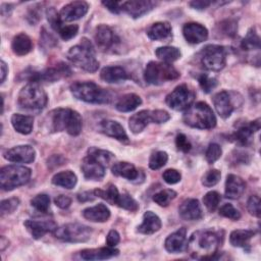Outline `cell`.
Returning a JSON list of instances; mask_svg holds the SVG:
<instances>
[{"mask_svg":"<svg viewBox=\"0 0 261 261\" xmlns=\"http://www.w3.org/2000/svg\"><path fill=\"white\" fill-rule=\"evenodd\" d=\"M4 158L14 163H31L35 160V149L30 145H20L6 150L3 154Z\"/></svg>","mask_w":261,"mask_h":261,"instance_id":"cell-15","label":"cell"},{"mask_svg":"<svg viewBox=\"0 0 261 261\" xmlns=\"http://www.w3.org/2000/svg\"><path fill=\"white\" fill-rule=\"evenodd\" d=\"M47 94L38 84L35 83H30L24 86L17 97L18 106L25 110H42L47 105Z\"/></svg>","mask_w":261,"mask_h":261,"instance_id":"cell-7","label":"cell"},{"mask_svg":"<svg viewBox=\"0 0 261 261\" xmlns=\"http://www.w3.org/2000/svg\"><path fill=\"white\" fill-rule=\"evenodd\" d=\"M99 132L122 143H128V137L120 123L111 119H104L99 123Z\"/></svg>","mask_w":261,"mask_h":261,"instance_id":"cell-22","label":"cell"},{"mask_svg":"<svg viewBox=\"0 0 261 261\" xmlns=\"http://www.w3.org/2000/svg\"><path fill=\"white\" fill-rule=\"evenodd\" d=\"M83 216L92 222H105L110 217V210L104 204H98L83 210Z\"/></svg>","mask_w":261,"mask_h":261,"instance_id":"cell-28","label":"cell"},{"mask_svg":"<svg viewBox=\"0 0 261 261\" xmlns=\"http://www.w3.org/2000/svg\"><path fill=\"white\" fill-rule=\"evenodd\" d=\"M79 32V25L77 24H68V25H61V28L57 31L60 38L64 41H68L76 36Z\"/></svg>","mask_w":261,"mask_h":261,"instance_id":"cell-52","label":"cell"},{"mask_svg":"<svg viewBox=\"0 0 261 261\" xmlns=\"http://www.w3.org/2000/svg\"><path fill=\"white\" fill-rule=\"evenodd\" d=\"M182 120L187 125L199 129H210L216 125L215 114L205 102L192 104L185 111Z\"/></svg>","mask_w":261,"mask_h":261,"instance_id":"cell-5","label":"cell"},{"mask_svg":"<svg viewBox=\"0 0 261 261\" xmlns=\"http://www.w3.org/2000/svg\"><path fill=\"white\" fill-rule=\"evenodd\" d=\"M102 4L112 13H119L121 11L120 6H121V2H117V1H102Z\"/></svg>","mask_w":261,"mask_h":261,"instance_id":"cell-59","label":"cell"},{"mask_svg":"<svg viewBox=\"0 0 261 261\" xmlns=\"http://www.w3.org/2000/svg\"><path fill=\"white\" fill-rule=\"evenodd\" d=\"M220 200H221L220 195L215 191L208 192L203 197V203H204L205 207L208 209V211H210V212H213L218 207Z\"/></svg>","mask_w":261,"mask_h":261,"instance_id":"cell-45","label":"cell"},{"mask_svg":"<svg viewBox=\"0 0 261 261\" xmlns=\"http://www.w3.org/2000/svg\"><path fill=\"white\" fill-rule=\"evenodd\" d=\"M19 205V199L18 198H9L6 200H3L0 204V211L1 215L10 214L14 212Z\"/></svg>","mask_w":261,"mask_h":261,"instance_id":"cell-51","label":"cell"},{"mask_svg":"<svg viewBox=\"0 0 261 261\" xmlns=\"http://www.w3.org/2000/svg\"><path fill=\"white\" fill-rule=\"evenodd\" d=\"M147 36L154 41H163L171 37V27L166 21H158L147 30Z\"/></svg>","mask_w":261,"mask_h":261,"instance_id":"cell-32","label":"cell"},{"mask_svg":"<svg viewBox=\"0 0 261 261\" xmlns=\"http://www.w3.org/2000/svg\"><path fill=\"white\" fill-rule=\"evenodd\" d=\"M64 161H65L64 158L61 157L60 155H58V156H57V160H54V161H53L51 158L48 160V166L51 167V165H54L53 168H54V167H58V166L64 164Z\"/></svg>","mask_w":261,"mask_h":261,"instance_id":"cell-62","label":"cell"},{"mask_svg":"<svg viewBox=\"0 0 261 261\" xmlns=\"http://www.w3.org/2000/svg\"><path fill=\"white\" fill-rule=\"evenodd\" d=\"M219 214L231 220H239L241 218L240 211L229 203H225L219 208Z\"/></svg>","mask_w":261,"mask_h":261,"instance_id":"cell-49","label":"cell"},{"mask_svg":"<svg viewBox=\"0 0 261 261\" xmlns=\"http://www.w3.org/2000/svg\"><path fill=\"white\" fill-rule=\"evenodd\" d=\"M111 171L114 175L124 177L128 180L135 181L136 179L140 178V171L133 165L132 163L128 162H116L112 165Z\"/></svg>","mask_w":261,"mask_h":261,"instance_id":"cell-31","label":"cell"},{"mask_svg":"<svg viewBox=\"0 0 261 261\" xmlns=\"http://www.w3.org/2000/svg\"><path fill=\"white\" fill-rule=\"evenodd\" d=\"M220 28L222 31V34H225L226 36H233L237 32V24L233 20L227 19L220 23Z\"/></svg>","mask_w":261,"mask_h":261,"instance_id":"cell-56","label":"cell"},{"mask_svg":"<svg viewBox=\"0 0 261 261\" xmlns=\"http://www.w3.org/2000/svg\"><path fill=\"white\" fill-rule=\"evenodd\" d=\"M179 71L166 62L150 61L145 68L144 79L150 85L159 86L166 82H171L179 77Z\"/></svg>","mask_w":261,"mask_h":261,"instance_id":"cell-8","label":"cell"},{"mask_svg":"<svg viewBox=\"0 0 261 261\" xmlns=\"http://www.w3.org/2000/svg\"><path fill=\"white\" fill-rule=\"evenodd\" d=\"M168 160V155L164 151H156L149 159V167L153 170L163 167Z\"/></svg>","mask_w":261,"mask_h":261,"instance_id":"cell-44","label":"cell"},{"mask_svg":"<svg viewBox=\"0 0 261 261\" xmlns=\"http://www.w3.org/2000/svg\"><path fill=\"white\" fill-rule=\"evenodd\" d=\"M212 4L211 1H192L189 3L190 6H192L194 9H198V10H203L205 8H207L208 6H210Z\"/></svg>","mask_w":261,"mask_h":261,"instance_id":"cell-61","label":"cell"},{"mask_svg":"<svg viewBox=\"0 0 261 261\" xmlns=\"http://www.w3.org/2000/svg\"><path fill=\"white\" fill-rule=\"evenodd\" d=\"M95 41L101 50H109L117 42L116 36L111 28L106 24H100L96 28Z\"/></svg>","mask_w":261,"mask_h":261,"instance_id":"cell-23","label":"cell"},{"mask_svg":"<svg viewBox=\"0 0 261 261\" xmlns=\"http://www.w3.org/2000/svg\"><path fill=\"white\" fill-rule=\"evenodd\" d=\"M114 159V155L106 150L91 147L88 150V155L84 158L82 163V171L86 179L101 180L106 168Z\"/></svg>","mask_w":261,"mask_h":261,"instance_id":"cell-2","label":"cell"},{"mask_svg":"<svg viewBox=\"0 0 261 261\" xmlns=\"http://www.w3.org/2000/svg\"><path fill=\"white\" fill-rule=\"evenodd\" d=\"M94 193H95L96 197L102 198L112 205H115L116 199L119 195V192L114 185H109L105 190H102V189L94 190Z\"/></svg>","mask_w":261,"mask_h":261,"instance_id":"cell-40","label":"cell"},{"mask_svg":"<svg viewBox=\"0 0 261 261\" xmlns=\"http://www.w3.org/2000/svg\"><path fill=\"white\" fill-rule=\"evenodd\" d=\"M170 115L165 110H142L128 119V127L133 134H139L149 123H163L169 120Z\"/></svg>","mask_w":261,"mask_h":261,"instance_id":"cell-10","label":"cell"},{"mask_svg":"<svg viewBox=\"0 0 261 261\" xmlns=\"http://www.w3.org/2000/svg\"><path fill=\"white\" fill-rule=\"evenodd\" d=\"M220 177H221V173H220L219 170H217V169H210V170H208L203 175L202 184L205 187L210 188V187L215 186L220 180Z\"/></svg>","mask_w":261,"mask_h":261,"instance_id":"cell-47","label":"cell"},{"mask_svg":"<svg viewBox=\"0 0 261 261\" xmlns=\"http://www.w3.org/2000/svg\"><path fill=\"white\" fill-rule=\"evenodd\" d=\"M119 250L114 247H104L99 249H85L80 252V256L84 260H104L117 256Z\"/></svg>","mask_w":261,"mask_h":261,"instance_id":"cell-27","label":"cell"},{"mask_svg":"<svg viewBox=\"0 0 261 261\" xmlns=\"http://www.w3.org/2000/svg\"><path fill=\"white\" fill-rule=\"evenodd\" d=\"M186 41L190 44H199L208 38L207 29L198 22H188L182 28Z\"/></svg>","mask_w":261,"mask_h":261,"instance_id":"cell-21","label":"cell"},{"mask_svg":"<svg viewBox=\"0 0 261 261\" xmlns=\"http://www.w3.org/2000/svg\"><path fill=\"white\" fill-rule=\"evenodd\" d=\"M175 145H176V148L179 151L184 152V153H188L192 148V145H191L190 141L188 140V138L184 134H178L176 136Z\"/></svg>","mask_w":261,"mask_h":261,"instance_id":"cell-55","label":"cell"},{"mask_svg":"<svg viewBox=\"0 0 261 261\" xmlns=\"http://www.w3.org/2000/svg\"><path fill=\"white\" fill-rule=\"evenodd\" d=\"M247 209L253 216H260V198L257 195H252L247 202Z\"/></svg>","mask_w":261,"mask_h":261,"instance_id":"cell-53","label":"cell"},{"mask_svg":"<svg viewBox=\"0 0 261 261\" xmlns=\"http://www.w3.org/2000/svg\"><path fill=\"white\" fill-rule=\"evenodd\" d=\"M46 15H47V19H48L50 25L52 27V29L57 32L63 24V21L60 18L59 12H57L54 7H50L47 9Z\"/></svg>","mask_w":261,"mask_h":261,"instance_id":"cell-50","label":"cell"},{"mask_svg":"<svg viewBox=\"0 0 261 261\" xmlns=\"http://www.w3.org/2000/svg\"><path fill=\"white\" fill-rule=\"evenodd\" d=\"M9 246V241L4 236H1L0 238V251L3 252L7 247Z\"/></svg>","mask_w":261,"mask_h":261,"instance_id":"cell-64","label":"cell"},{"mask_svg":"<svg viewBox=\"0 0 261 261\" xmlns=\"http://www.w3.org/2000/svg\"><path fill=\"white\" fill-rule=\"evenodd\" d=\"M259 129H260V119L257 118L256 120L239 125V127L231 135V138L233 139L234 142L239 143L240 145L247 146L250 144L253 135Z\"/></svg>","mask_w":261,"mask_h":261,"instance_id":"cell-19","label":"cell"},{"mask_svg":"<svg viewBox=\"0 0 261 261\" xmlns=\"http://www.w3.org/2000/svg\"><path fill=\"white\" fill-rule=\"evenodd\" d=\"M96 198V195L94 191H87L83 192L77 195V200L80 202H88V201H93Z\"/></svg>","mask_w":261,"mask_h":261,"instance_id":"cell-60","label":"cell"},{"mask_svg":"<svg viewBox=\"0 0 261 261\" xmlns=\"http://www.w3.org/2000/svg\"><path fill=\"white\" fill-rule=\"evenodd\" d=\"M156 2L150 0H130L121 2L120 9L134 18L141 17L156 6Z\"/></svg>","mask_w":261,"mask_h":261,"instance_id":"cell-16","label":"cell"},{"mask_svg":"<svg viewBox=\"0 0 261 261\" xmlns=\"http://www.w3.org/2000/svg\"><path fill=\"white\" fill-rule=\"evenodd\" d=\"M161 228L160 218L152 211H146L143 215V222L138 226V231L143 234H152Z\"/></svg>","mask_w":261,"mask_h":261,"instance_id":"cell-29","label":"cell"},{"mask_svg":"<svg viewBox=\"0 0 261 261\" xmlns=\"http://www.w3.org/2000/svg\"><path fill=\"white\" fill-rule=\"evenodd\" d=\"M54 203L57 207H59L61 209H66L70 206L71 199H70V197H68L66 195H59L54 199Z\"/></svg>","mask_w":261,"mask_h":261,"instance_id":"cell-57","label":"cell"},{"mask_svg":"<svg viewBox=\"0 0 261 261\" xmlns=\"http://www.w3.org/2000/svg\"><path fill=\"white\" fill-rule=\"evenodd\" d=\"M197 80H198L199 85L202 88L203 92H205V93H210L218 84L217 80L215 77H211L207 73L199 74L197 76Z\"/></svg>","mask_w":261,"mask_h":261,"instance_id":"cell-46","label":"cell"},{"mask_svg":"<svg viewBox=\"0 0 261 261\" xmlns=\"http://www.w3.org/2000/svg\"><path fill=\"white\" fill-rule=\"evenodd\" d=\"M115 205L132 212H135L139 209L138 202L127 194H119L116 199Z\"/></svg>","mask_w":261,"mask_h":261,"instance_id":"cell-41","label":"cell"},{"mask_svg":"<svg viewBox=\"0 0 261 261\" xmlns=\"http://www.w3.org/2000/svg\"><path fill=\"white\" fill-rule=\"evenodd\" d=\"M89 9V4L85 1H72L64 5L59 11L62 21L77 20L86 15Z\"/></svg>","mask_w":261,"mask_h":261,"instance_id":"cell-17","label":"cell"},{"mask_svg":"<svg viewBox=\"0 0 261 261\" xmlns=\"http://www.w3.org/2000/svg\"><path fill=\"white\" fill-rule=\"evenodd\" d=\"M31 205L41 213H47L50 207V198L46 194H39L31 200Z\"/></svg>","mask_w":261,"mask_h":261,"instance_id":"cell-43","label":"cell"},{"mask_svg":"<svg viewBox=\"0 0 261 261\" xmlns=\"http://www.w3.org/2000/svg\"><path fill=\"white\" fill-rule=\"evenodd\" d=\"M101 79L109 84H117L128 79V74L121 66H106L100 72Z\"/></svg>","mask_w":261,"mask_h":261,"instance_id":"cell-30","label":"cell"},{"mask_svg":"<svg viewBox=\"0 0 261 261\" xmlns=\"http://www.w3.org/2000/svg\"><path fill=\"white\" fill-rule=\"evenodd\" d=\"M246 189L245 180L236 175V174H228L225 180V191L224 195L228 199H239Z\"/></svg>","mask_w":261,"mask_h":261,"instance_id":"cell-26","label":"cell"},{"mask_svg":"<svg viewBox=\"0 0 261 261\" xmlns=\"http://www.w3.org/2000/svg\"><path fill=\"white\" fill-rule=\"evenodd\" d=\"M179 216L185 220H199L203 217L201 205L197 199L185 200L178 208Z\"/></svg>","mask_w":261,"mask_h":261,"instance_id":"cell-25","label":"cell"},{"mask_svg":"<svg viewBox=\"0 0 261 261\" xmlns=\"http://www.w3.org/2000/svg\"><path fill=\"white\" fill-rule=\"evenodd\" d=\"M69 89L76 99L87 103L106 104L111 100L110 93L94 82H74Z\"/></svg>","mask_w":261,"mask_h":261,"instance_id":"cell-6","label":"cell"},{"mask_svg":"<svg viewBox=\"0 0 261 261\" xmlns=\"http://www.w3.org/2000/svg\"><path fill=\"white\" fill-rule=\"evenodd\" d=\"M24 226L28 229V231L32 234V237L36 240L41 239L48 232H53L57 228L56 222L51 219H45V220L28 219L24 221Z\"/></svg>","mask_w":261,"mask_h":261,"instance_id":"cell-18","label":"cell"},{"mask_svg":"<svg viewBox=\"0 0 261 261\" xmlns=\"http://www.w3.org/2000/svg\"><path fill=\"white\" fill-rule=\"evenodd\" d=\"M66 57L72 64L88 72H95L99 68L94 46L87 38H83L80 44L72 46Z\"/></svg>","mask_w":261,"mask_h":261,"instance_id":"cell-4","label":"cell"},{"mask_svg":"<svg viewBox=\"0 0 261 261\" xmlns=\"http://www.w3.org/2000/svg\"><path fill=\"white\" fill-rule=\"evenodd\" d=\"M222 239L223 237L220 231L198 230L189 239L187 250L193 258L199 260L216 259Z\"/></svg>","mask_w":261,"mask_h":261,"instance_id":"cell-1","label":"cell"},{"mask_svg":"<svg viewBox=\"0 0 261 261\" xmlns=\"http://www.w3.org/2000/svg\"><path fill=\"white\" fill-rule=\"evenodd\" d=\"M30 168L21 165H7L0 170V186L4 191H11L25 185L31 178Z\"/></svg>","mask_w":261,"mask_h":261,"instance_id":"cell-9","label":"cell"},{"mask_svg":"<svg viewBox=\"0 0 261 261\" xmlns=\"http://www.w3.org/2000/svg\"><path fill=\"white\" fill-rule=\"evenodd\" d=\"M49 128L51 132H66L71 136H79L83 128V119L79 112L70 108H57L49 115Z\"/></svg>","mask_w":261,"mask_h":261,"instance_id":"cell-3","label":"cell"},{"mask_svg":"<svg viewBox=\"0 0 261 261\" xmlns=\"http://www.w3.org/2000/svg\"><path fill=\"white\" fill-rule=\"evenodd\" d=\"M53 234L56 239L68 243L87 242L92 234V228L82 223H67L57 227Z\"/></svg>","mask_w":261,"mask_h":261,"instance_id":"cell-12","label":"cell"},{"mask_svg":"<svg viewBox=\"0 0 261 261\" xmlns=\"http://www.w3.org/2000/svg\"><path fill=\"white\" fill-rule=\"evenodd\" d=\"M7 72H8L7 65L3 60H1V84L4 83V81L6 79V75H7Z\"/></svg>","mask_w":261,"mask_h":261,"instance_id":"cell-63","label":"cell"},{"mask_svg":"<svg viewBox=\"0 0 261 261\" xmlns=\"http://www.w3.org/2000/svg\"><path fill=\"white\" fill-rule=\"evenodd\" d=\"M187 229L185 227H181L169 234L164 242V247L169 253L184 252L187 250Z\"/></svg>","mask_w":261,"mask_h":261,"instance_id":"cell-20","label":"cell"},{"mask_svg":"<svg viewBox=\"0 0 261 261\" xmlns=\"http://www.w3.org/2000/svg\"><path fill=\"white\" fill-rule=\"evenodd\" d=\"M195 93L186 84L177 86L166 96L165 102L169 108L175 111L187 110L194 102Z\"/></svg>","mask_w":261,"mask_h":261,"instance_id":"cell-14","label":"cell"},{"mask_svg":"<svg viewBox=\"0 0 261 261\" xmlns=\"http://www.w3.org/2000/svg\"><path fill=\"white\" fill-rule=\"evenodd\" d=\"M77 181L76 175L70 171V170H65L56 173L52 177V184L55 186H59L65 189H72Z\"/></svg>","mask_w":261,"mask_h":261,"instance_id":"cell-37","label":"cell"},{"mask_svg":"<svg viewBox=\"0 0 261 261\" xmlns=\"http://www.w3.org/2000/svg\"><path fill=\"white\" fill-rule=\"evenodd\" d=\"M241 48L245 51L260 49V38H259L255 28H251L248 31L246 37L241 42Z\"/></svg>","mask_w":261,"mask_h":261,"instance_id":"cell-39","label":"cell"},{"mask_svg":"<svg viewBox=\"0 0 261 261\" xmlns=\"http://www.w3.org/2000/svg\"><path fill=\"white\" fill-rule=\"evenodd\" d=\"M120 241V236L115 229H111L106 237V244L109 247H115Z\"/></svg>","mask_w":261,"mask_h":261,"instance_id":"cell-58","label":"cell"},{"mask_svg":"<svg viewBox=\"0 0 261 261\" xmlns=\"http://www.w3.org/2000/svg\"><path fill=\"white\" fill-rule=\"evenodd\" d=\"M255 231L251 229H236L229 234V243L233 247L245 248L249 246L250 240L255 236Z\"/></svg>","mask_w":261,"mask_h":261,"instance_id":"cell-36","label":"cell"},{"mask_svg":"<svg viewBox=\"0 0 261 261\" xmlns=\"http://www.w3.org/2000/svg\"><path fill=\"white\" fill-rule=\"evenodd\" d=\"M227 49L220 45H207L200 52L202 66L211 71H219L226 64Z\"/></svg>","mask_w":261,"mask_h":261,"instance_id":"cell-11","label":"cell"},{"mask_svg":"<svg viewBox=\"0 0 261 261\" xmlns=\"http://www.w3.org/2000/svg\"><path fill=\"white\" fill-rule=\"evenodd\" d=\"M212 101H213L215 110L220 117L225 119L230 116V114L234 109V106L231 102V98L228 92L226 91L218 92L213 96Z\"/></svg>","mask_w":261,"mask_h":261,"instance_id":"cell-24","label":"cell"},{"mask_svg":"<svg viewBox=\"0 0 261 261\" xmlns=\"http://www.w3.org/2000/svg\"><path fill=\"white\" fill-rule=\"evenodd\" d=\"M11 48H12V51L14 54H16L18 56H22V55H25L29 52H31V50L33 48V43H32L31 38L28 35L21 33V34L16 35L13 38L12 43H11Z\"/></svg>","mask_w":261,"mask_h":261,"instance_id":"cell-35","label":"cell"},{"mask_svg":"<svg viewBox=\"0 0 261 261\" xmlns=\"http://www.w3.org/2000/svg\"><path fill=\"white\" fill-rule=\"evenodd\" d=\"M11 124L17 133L21 135H29L33 129L34 118L30 115L15 113L11 116Z\"/></svg>","mask_w":261,"mask_h":261,"instance_id":"cell-34","label":"cell"},{"mask_svg":"<svg viewBox=\"0 0 261 261\" xmlns=\"http://www.w3.org/2000/svg\"><path fill=\"white\" fill-rule=\"evenodd\" d=\"M176 197V192H174L173 190H162L158 193H156L153 196V201L155 203H157L159 206L165 207L167 205H169V203Z\"/></svg>","mask_w":261,"mask_h":261,"instance_id":"cell-42","label":"cell"},{"mask_svg":"<svg viewBox=\"0 0 261 261\" xmlns=\"http://www.w3.org/2000/svg\"><path fill=\"white\" fill-rule=\"evenodd\" d=\"M71 70L70 68L64 64V63H59L54 67H48L43 70L37 71V70H31V71H25L24 76L27 80H29L31 83L39 84L41 82H55L60 80L61 77H65L70 75Z\"/></svg>","mask_w":261,"mask_h":261,"instance_id":"cell-13","label":"cell"},{"mask_svg":"<svg viewBox=\"0 0 261 261\" xmlns=\"http://www.w3.org/2000/svg\"><path fill=\"white\" fill-rule=\"evenodd\" d=\"M142 104V99L137 94H125L115 103V108L120 112H129Z\"/></svg>","mask_w":261,"mask_h":261,"instance_id":"cell-33","label":"cell"},{"mask_svg":"<svg viewBox=\"0 0 261 261\" xmlns=\"http://www.w3.org/2000/svg\"><path fill=\"white\" fill-rule=\"evenodd\" d=\"M162 177H163L165 182H167L169 185H174V184H177L180 180L181 174H180V172L178 170L169 168V169H166L162 173Z\"/></svg>","mask_w":261,"mask_h":261,"instance_id":"cell-54","label":"cell"},{"mask_svg":"<svg viewBox=\"0 0 261 261\" xmlns=\"http://www.w3.org/2000/svg\"><path fill=\"white\" fill-rule=\"evenodd\" d=\"M222 154V150H221V147L216 144V143H211L207 150H206V153H205V156H206V160L208 161V163L212 164L214 163L216 160H218L220 158Z\"/></svg>","mask_w":261,"mask_h":261,"instance_id":"cell-48","label":"cell"},{"mask_svg":"<svg viewBox=\"0 0 261 261\" xmlns=\"http://www.w3.org/2000/svg\"><path fill=\"white\" fill-rule=\"evenodd\" d=\"M156 56L162 60V62L170 63L178 58H180V51L178 48L173 47V46H164V47H159L155 51Z\"/></svg>","mask_w":261,"mask_h":261,"instance_id":"cell-38","label":"cell"}]
</instances>
